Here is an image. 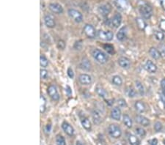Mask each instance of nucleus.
<instances>
[{"mask_svg": "<svg viewBox=\"0 0 165 145\" xmlns=\"http://www.w3.org/2000/svg\"><path fill=\"white\" fill-rule=\"evenodd\" d=\"M139 11H140V13L142 15L143 18H146V19H149L153 15L152 7L149 4L145 2H140V6H139Z\"/></svg>", "mask_w": 165, "mask_h": 145, "instance_id": "1", "label": "nucleus"}, {"mask_svg": "<svg viewBox=\"0 0 165 145\" xmlns=\"http://www.w3.org/2000/svg\"><path fill=\"white\" fill-rule=\"evenodd\" d=\"M92 56L97 62L101 64H105L108 61L107 55L99 49H94L92 51Z\"/></svg>", "mask_w": 165, "mask_h": 145, "instance_id": "2", "label": "nucleus"}, {"mask_svg": "<svg viewBox=\"0 0 165 145\" xmlns=\"http://www.w3.org/2000/svg\"><path fill=\"white\" fill-rule=\"evenodd\" d=\"M108 133L110 135V136L114 138V139H118L122 135L121 127L116 124H111L109 126Z\"/></svg>", "mask_w": 165, "mask_h": 145, "instance_id": "3", "label": "nucleus"}, {"mask_svg": "<svg viewBox=\"0 0 165 145\" xmlns=\"http://www.w3.org/2000/svg\"><path fill=\"white\" fill-rule=\"evenodd\" d=\"M68 13L71 18H72L75 22L81 23L83 21V15H82V13L79 12V11H76L75 9H69Z\"/></svg>", "mask_w": 165, "mask_h": 145, "instance_id": "4", "label": "nucleus"}, {"mask_svg": "<svg viewBox=\"0 0 165 145\" xmlns=\"http://www.w3.org/2000/svg\"><path fill=\"white\" fill-rule=\"evenodd\" d=\"M98 37L101 40H105V41H111L113 39L114 34L111 31L100 30L98 32Z\"/></svg>", "mask_w": 165, "mask_h": 145, "instance_id": "5", "label": "nucleus"}, {"mask_svg": "<svg viewBox=\"0 0 165 145\" xmlns=\"http://www.w3.org/2000/svg\"><path fill=\"white\" fill-rule=\"evenodd\" d=\"M47 92L49 95L50 96V98H51L52 100L56 101H59V99H60V95H59L57 87H56L54 85H51V86H49L47 89Z\"/></svg>", "mask_w": 165, "mask_h": 145, "instance_id": "6", "label": "nucleus"}, {"mask_svg": "<svg viewBox=\"0 0 165 145\" xmlns=\"http://www.w3.org/2000/svg\"><path fill=\"white\" fill-rule=\"evenodd\" d=\"M111 11H112V7L109 3L102 4L98 8V12L103 16H107L111 13Z\"/></svg>", "mask_w": 165, "mask_h": 145, "instance_id": "7", "label": "nucleus"}, {"mask_svg": "<svg viewBox=\"0 0 165 145\" xmlns=\"http://www.w3.org/2000/svg\"><path fill=\"white\" fill-rule=\"evenodd\" d=\"M83 31L89 38H94L96 35V32H95V28L91 24H86L84 27Z\"/></svg>", "mask_w": 165, "mask_h": 145, "instance_id": "8", "label": "nucleus"}, {"mask_svg": "<svg viewBox=\"0 0 165 145\" xmlns=\"http://www.w3.org/2000/svg\"><path fill=\"white\" fill-rule=\"evenodd\" d=\"M121 22H122V16L119 13H116L115 15L112 17V20L110 21V25L112 27L118 28L121 24Z\"/></svg>", "mask_w": 165, "mask_h": 145, "instance_id": "9", "label": "nucleus"}, {"mask_svg": "<svg viewBox=\"0 0 165 145\" xmlns=\"http://www.w3.org/2000/svg\"><path fill=\"white\" fill-rule=\"evenodd\" d=\"M118 63L123 69H128L131 67V61L128 58L125 56H121L118 59Z\"/></svg>", "mask_w": 165, "mask_h": 145, "instance_id": "10", "label": "nucleus"}, {"mask_svg": "<svg viewBox=\"0 0 165 145\" xmlns=\"http://www.w3.org/2000/svg\"><path fill=\"white\" fill-rule=\"evenodd\" d=\"M62 128L64 130L65 133L68 136H72L74 134V128L67 122H63V124H62Z\"/></svg>", "mask_w": 165, "mask_h": 145, "instance_id": "11", "label": "nucleus"}, {"mask_svg": "<svg viewBox=\"0 0 165 145\" xmlns=\"http://www.w3.org/2000/svg\"><path fill=\"white\" fill-rule=\"evenodd\" d=\"M49 9L54 13L62 14L63 13V7L58 3H51L49 5Z\"/></svg>", "mask_w": 165, "mask_h": 145, "instance_id": "12", "label": "nucleus"}, {"mask_svg": "<svg viewBox=\"0 0 165 145\" xmlns=\"http://www.w3.org/2000/svg\"><path fill=\"white\" fill-rule=\"evenodd\" d=\"M135 119L136 122H137V123H139V124L141 125L144 126V127H147V126L150 125V120L147 118H146L145 117H144V116L137 115Z\"/></svg>", "mask_w": 165, "mask_h": 145, "instance_id": "13", "label": "nucleus"}, {"mask_svg": "<svg viewBox=\"0 0 165 145\" xmlns=\"http://www.w3.org/2000/svg\"><path fill=\"white\" fill-rule=\"evenodd\" d=\"M115 5L121 11H126L128 7V0H115Z\"/></svg>", "mask_w": 165, "mask_h": 145, "instance_id": "14", "label": "nucleus"}, {"mask_svg": "<svg viewBox=\"0 0 165 145\" xmlns=\"http://www.w3.org/2000/svg\"><path fill=\"white\" fill-rule=\"evenodd\" d=\"M145 69L150 73H154L157 70V67L152 61L147 60L145 65Z\"/></svg>", "mask_w": 165, "mask_h": 145, "instance_id": "15", "label": "nucleus"}, {"mask_svg": "<svg viewBox=\"0 0 165 145\" xmlns=\"http://www.w3.org/2000/svg\"><path fill=\"white\" fill-rule=\"evenodd\" d=\"M79 81L82 85H90L92 82V79L87 74H81L79 77Z\"/></svg>", "mask_w": 165, "mask_h": 145, "instance_id": "16", "label": "nucleus"}, {"mask_svg": "<svg viewBox=\"0 0 165 145\" xmlns=\"http://www.w3.org/2000/svg\"><path fill=\"white\" fill-rule=\"evenodd\" d=\"M44 22L46 27H49V28H54L55 27V24H56L54 18L51 15H46L44 17Z\"/></svg>", "mask_w": 165, "mask_h": 145, "instance_id": "17", "label": "nucleus"}, {"mask_svg": "<svg viewBox=\"0 0 165 145\" xmlns=\"http://www.w3.org/2000/svg\"><path fill=\"white\" fill-rule=\"evenodd\" d=\"M111 117H112L113 120H117V121L121 120V110L119 107H115V108L112 110V111H111Z\"/></svg>", "mask_w": 165, "mask_h": 145, "instance_id": "18", "label": "nucleus"}, {"mask_svg": "<svg viewBox=\"0 0 165 145\" xmlns=\"http://www.w3.org/2000/svg\"><path fill=\"white\" fill-rule=\"evenodd\" d=\"M127 34V28L126 27H123L119 30V32L117 34V39L120 41H123L126 37Z\"/></svg>", "mask_w": 165, "mask_h": 145, "instance_id": "19", "label": "nucleus"}, {"mask_svg": "<svg viewBox=\"0 0 165 145\" xmlns=\"http://www.w3.org/2000/svg\"><path fill=\"white\" fill-rule=\"evenodd\" d=\"M92 120H93V122L95 125H99L101 122V117L100 112L97 110H93L92 111Z\"/></svg>", "mask_w": 165, "mask_h": 145, "instance_id": "20", "label": "nucleus"}, {"mask_svg": "<svg viewBox=\"0 0 165 145\" xmlns=\"http://www.w3.org/2000/svg\"><path fill=\"white\" fill-rule=\"evenodd\" d=\"M81 123H82V126L85 129H86L87 130L90 131L91 130V127H92V125H91V122L89 120V119L87 117H83L81 118Z\"/></svg>", "mask_w": 165, "mask_h": 145, "instance_id": "21", "label": "nucleus"}, {"mask_svg": "<svg viewBox=\"0 0 165 145\" xmlns=\"http://www.w3.org/2000/svg\"><path fill=\"white\" fill-rule=\"evenodd\" d=\"M128 142L131 145H140V141L138 138L133 134H129L128 136Z\"/></svg>", "mask_w": 165, "mask_h": 145, "instance_id": "22", "label": "nucleus"}, {"mask_svg": "<svg viewBox=\"0 0 165 145\" xmlns=\"http://www.w3.org/2000/svg\"><path fill=\"white\" fill-rule=\"evenodd\" d=\"M134 106H135L136 110L140 113L145 112L146 110L145 105L144 103L142 102V101H137V102L135 103V104H134Z\"/></svg>", "mask_w": 165, "mask_h": 145, "instance_id": "23", "label": "nucleus"}, {"mask_svg": "<svg viewBox=\"0 0 165 145\" xmlns=\"http://www.w3.org/2000/svg\"><path fill=\"white\" fill-rule=\"evenodd\" d=\"M149 53L151 56L152 58H153L154 59H159L161 57V53L156 48H150L149 50Z\"/></svg>", "mask_w": 165, "mask_h": 145, "instance_id": "24", "label": "nucleus"}, {"mask_svg": "<svg viewBox=\"0 0 165 145\" xmlns=\"http://www.w3.org/2000/svg\"><path fill=\"white\" fill-rule=\"evenodd\" d=\"M40 111L41 114L45 112L46 108V100L43 95H40Z\"/></svg>", "mask_w": 165, "mask_h": 145, "instance_id": "25", "label": "nucleus"}, {"mask_svg": "<svg viewBox=\"0 0 165 145\" xmlns=\"http://www.w3.org/2000/svg\"><path fill=\"white\" fill-rule=\"evenodd\" d=\"M123 120L124 125H125L127 127H128V128H131V127H132V125H133L132 120H131V118L128 115V114H125V115H123Z\"/></svg>", "mask_w": 165, "mask_h": 145, "instance_id": "26", "label": "nucleus"}, {"mask_svg": "<svg viewBox=\"0 0 165 145\" xmlns=\"http://www.w3.org/2000/svg\"><path fill=\"white\" fill-rule=\"evenodd\" d=\"M136 23H137V25L138 27V28L140 30H145L146 27H147V24L145 21V20H143L141 18H137L136 19Z\"/></svg>", "mask_w": 165, "mask_h": 145, "instance_id": "27", "label": "nucleus"}, {"mask_svg": "<svg viewBox=\"0 0 165 145\" xmlns=\"http://www.w3.org/2000/svg\"><path fill=\"white\" fill-rule=\"evenodd\" d=\"M135 86L137 88V91H138L139 94H140L141 96H143L145 95V88L143 87L142 84L140 82V81H136L135 82Z\"/></svg>", "mask_w": 165, "mask_h": 145, "instance_id": "28", "label": "nucleus"}, {"mask_svg": "<svg viewBox=\"0 0 165 145\" xmlns=\"http://www.w3.org/2000/svg\"><path fill=\"white\" fill-rule=\"evenodd\" d=\"M95 91H96L97 94H98L101 98H106L107 97V92L104 88L101 87H97L96 89H95Z\"/></svg>", "mask_w": 165, "mask_h": 145, "instance_id": "29", "label": "nucleus"}, {"mask_svg": "<svg viewBox=\"0 0 165 145\" xmlns=\"http://www.w3.org/2000/svg\"><path fill=\"white\" fill-rule=\"evenodd\" d=\"M112 84L115 86H121L123 84V80L121 79V76H115L112 77Z\"/></svg>", "mask_w": 165, "mask_h": 145, "instance_id": "30", "label": "nucleus"}, {"mask_svg": "<svg viewBox=\"0 0 165 145\" xmlns=\"http://www.w3.org/2000/svg\"><path fill=\"white\" fill-rule=\"evenodd\" d=\"M81 68L84 70H89L90 69V62L88 61L87 59H83V60L82 61V63H81Z\"/></svg>", "mask_w": 165, "mask_h": 145, "instance_id": "31", "label": "nucleus"}, {"mask_svg": "<svg viewBox=\"0 0 165 145\" xmlns=\"http://www.w3.org/2000/svg\"><path fill=\"white\" fill-rule=\"evenodd\" d=\"M40 65L43 68H46L49 65V60L44 55L41 54L40 56Z\"/></svg>", "mask_w": 165, "mask_h": 145, "instance_id": "32", "label": "nucleus"}, {"mask_svg": "<svg viewBox=\"0 0 165 145\" xmlns=\"http://www.w3.org/2000/svg\"><path fill=\"white\" fill-rule=\"evenodd\" d=\"M56 144H57V145H66L65 138L61 135L57 136V137H56Z\"/></svg>", "mask_w": 165, "mask_h": 145, "instance_id": "33", "label": "nucleus"}, {"mask_svg": "<svg viewBox=\"0 0 165 145\" xmlns=\"http://www.w3.org/2000/svg\"><path fill=\"white\" fill-rule=\"evenodd\" d=\"M126 93L127 95H128L129 98H134V97H136V95H137V92H136L135 89L133 87H128V89H127Z\"/></svg>", "mask_w": 165, "mask_h": 145, "instance_id": "34", "label": "nucleus"}, {"mask_svg": "<svg viewBox=\"0 0 165 145\" xmlns=\"http://www.w3.org/2000/svg\"><path fill=\"white\" fill-rule=\"evenodd\" d=\"M104 48L106 51L107 53H109V54H113L114 52H115V49H114L113 46H112V45L105 44L104 45Z\"/></svg>", "mask_w": 165, "mask_h": 145, "instance_id": "35", "label": "nucleus"}, {"mask_svg": "<svg viewBox=\"0 0 165 145\" xmlns=\"http://www.w3.org/2000/svg\"><path fill=\"white\" fill-rule=\"evenodd\" d=\"M154 36L158 40H160V41L161 40H164V33L162 32H160V31L155 32Z\"/></svg>", "mask_w": 165, "mask_h": 145, "instance_id": "36", "label": "nucleus"}, {"mask_svg": "<svg viewBox=\"0 0 165 145\" xmlns=\"http://www.w3.org/2000/svg\"><path fill=\"white\" fill-rule=\"evenodd\" d=\"M40 79H47L48 76H49V72L46 70L41 69L40 71Z\"/></svg>", "mask_w": 165, "mask_h": 145, "instance_id": "37", "label": "nucleus"}, {"mask_svg": "<svg viewBox=\"0 0 165 145\" xmlns=\"http://www.w3.org/2000/svg\"><path fill=\"white\" fill-rule=\"evenodd\" d=\"M136 133L139 135V136H142V137H144L146 135V132L142 127H137L136 128Z\"/></svg>", "mask_w": 165, "mask_h": 145, "instance_id": "38", "label": "nucleus"}, {"mask_svg": "<svg viewBox=\"0 0 165 145\" xmlns=\"http://www.w3.org/2000/svg\"><path fill=\"white\" fill-rule=\"evenodd\" d=\"M162 128H163V126H162V124L160 122H156L155 123L154 129L156 132H161L162 130Z\"/></svg>", "mask_w": 165, "mask_h": 145, "instance_id": "39", "label": "nucleus"}, {"mask_svg": "<svg viewBox=\"0 0 165 145\" xmlns=\"http://www.w3.org/2000/svg\"><path fill=\"white\" fill-rule=\"evenodd\" d=\"M118 105H119V106L121 107V108H126V107H127L126 102L125 100L122 99V98L118 100Z\"/></svg>", "mask_w": 165, "mask_h": 145, "instance_id": "40", "label": "nucleus"}, {"mask_svg": "<svg viewBox=\"0 0 165 145\" xmlns=\"http://www.w3.org/2000/svg\"><path fill=\"white\" fill-rule=\"evenodd\" d=\"M67 73H68V76H69V78H71V79H73V77H74V72H73V70H72L71 68H68Z\"/></svg>", "mask_w": 165, "mask_h": 145, "instance_id": "41", "label": "nucleus"}, {"mask_svg": "<svg viewBox=\"0 0 165 145\" xmlns=\"http://www.w3.org/2000/svg\"><path fill=\"white\" fill-rule=\"evenodd\" d=\"M159 28L161 30L165 32V19L161 20L160 23H159Z\"/></svg>", "mask_w": 165, "mask_h": 145, "instance_id": "42", "label": "nucleus"}, {"mask_svg": "<svg viewBox=\"0 0 165 145\" xmlns=\"http://www.w3.org/2000/svg\"><path fill=\"white\" fill-rule=\"evenodd\" d=\"M58 48L59 49H62V50H63V49L66 48V43H65V42L63 41V40H60V41L58 42Z\"/></svg>", "mask_w": 165, "mask_h": 145, "instance_id": "43", "label": "nucleus"}, {"mask_svg": "<svg viewBox=\"0 0 165 145\" xmlns=\"http://www.w3.org/2000/svg\"><path fill=\"white\" fill-rule=\"evenodd\" d=\"M148 143L150 145H157L158 140L156 139H151V140H149Z\"/></svg>", "mask_w": 165, "mask_h": 145, "instance_id": "44", "label": "nucleus"}, {"mask_svg": "<svg viewBox=\"0 0 165 145\" xmlns=\"http://www.w3.org/2000/svg\"><path fill=\"white\" fill-rule=\"evenodd\" d=\"M66 92H67L68 95H71L72 91H71V87L69 86H66Z\"/></svg>", "mask_w": 165, "mask_h": 145, "instance_id": "45", "label": "nucleus"}, {"mask_svg": "<svg viewBox=\"0 0 165 145\" xmlns=\"http://www.w3.org/2000/svg\"><path fill=\"white\" fill-rule=\"evenodd\" d=\"M161 5L162 8L165 11V0H161L160 1Z\"/></svg>", "mask_w": 165, "mask_h": 145, "instance_id": "46", "label": "nucleus"}, {"mask_svg": "<svg viewBox=\"0 0 165 145\" xmlns=\"http://www.w3.org/2000/svg\"><path fill=\"white\" fill-rule=\"evenodd\" d=\"M161 87L162 89L165 87V79H162L161 82Z\"/></svg>", "mask_w": 165, "mask_h": 145, "instance_id": "47", "label": "nucleus"}, {"mask_svg": "<svg viewBox=\"0 0 165 145\" xmlns=\"http://www.w3.org/2000/svg\"><path fill=\"white\" fill-rule=\"evenodd\" d=\"M51 128V125H47V126H46V130H47L48 132H50Z\"/></svg>", "mask_w": 165, "mask_h": 145, "instance_id": "48", "label": "nucleus"}, {"mask_svg": "<svg viewBox=\"0 0 165 145\" xmlns=\"http://www.w3.org/2000/svg\"><path fill=\"white\" fill-rule=\"evenodd\" d=\"M76 145H82V144L81 143V142L79 141H76Z\"/></svg>", "mask_w": 165, "mask_h": 145, "instance_id": "49", "label": "nucleus"}, {"mask_svg": "<svg viewBox=\"0 0 165 145\" xmlns=\"http://www.w3.org/2000/svg\"><path fill=\"white\" fill-rule=\"evenodd\" d=\"M163 89V95L165 96V87L164 88V89Z\"/></svg>", "mask_w": 165, "mask_h": 145, "instance_id": "50", "label": "nucleus"}, {"mask_svg": "<svg viewBox=\"0 0 165 145\" xmlns=\"http://www.w3.org/2000/svg\"><path fill=\"white\" fill-rule=\"evenodd\" d=\"M163 142H164V144L165 145V139H164V141H163Z\"/></svg>", "mask_w": 165, "mask_h": 145, "instance_id": "51", "label": "nucleus"}, {"mask_svg": "<svg viewBox=\"0 0 165 145\" xmlns=\"http://www.w3.org/2000/svg\"><path fill=\"white\" fill-rule=\"evenodd\" d=\"M164 106H165V102H164Z\"/></svg>", "mask_w": 165, "mask_h": 145, "instance_id": "52", "label": "nucleus"}]
</instances>
